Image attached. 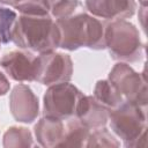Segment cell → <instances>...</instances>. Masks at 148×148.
<instances>
[{
	"label": "cell",
	"mask_w": 148,
	"mask_h": 148,
	"mask_svg": "<svg viewBox=\"0 0 148 148\" xmlns=\"http://www.w3.org/2000/svg\"><path fill=\"white\" fill-rule=\"evenodd\" d=\"M10 42L22 50L50 52L59 47L60 31L51 15H20L14 22Z\"/></svg>",
	"instance_id": "obj_1"
},
{
	"label": "cell",
	"mask_w": 148,
	"mask_h": 148,
	"mask_svg": "<svg viewBox=\"0 0 148 148\" xmlns=\"http://www.w3.org/2000/svg\"><path fill=\"white\" fill-rule=\"evenodd\" d=\"M60 31L59 47L75 51L81 47L104 50V23L87 13H74L71 16L56 20Z\"/></svg>",
	"instance_id": "obj_2"
},
{
	"label": "cell",
	"mask_w": 148,
	"mask_h": 148,
	"mask_svg": "<svg viewBox=\"0 0 148 148\" xmlns=\"http://www.w3.org/2000/svg\"><path fill=\"white\" fill-rule=\"evenodd\" d=\"M105 49L112 59L121 62H136L143 58V44L138 28L124 20H110L104 23Z\"/></svg>",
	"instance_id": "obj_3"
},
{
	"label": "cell",
	"mask_w": 148,
	"mask_h": 148,
	"mask_svg": "<svg viewBox=\"0 0 148 148\" xmlns=\"http://www.w3.org/2000/svg\"><path fill=\"white\" fill-rule=\"evenodd\" d=\"M109 121L111 130L123 140L125 147L146 146L147 108L124 101L117 108L109 110Z\"/></svg>",
	"instance_id": "obj_4"
},
{
	"label": "cell",
	"mask_w": 148,
	"mask_h": 148,
	"mask_svg": "<svg viewBox=\"0 0 148 148\" xmlns=\"http://www.w3.org/2000/svg\"><path fill=\"white\" fill-rule=\"evenodd\" d=\"M83 94L69 82L49 86L43 96L44 116L59 118L61 120L75 117L79 101Z\"/></svg>",
	"instance_id": "obj_5"
},
{
	"label": "cell",
	"mask_w": 148,
	"mask_h": 148,
	"mask_svg": "<svg viewBox=\"0 0 148 148\" xmlns=\"http://www.w3.org/2000/svg\"><path fill=\"white\" fill-rule=\"evenodd\" d=\"M108 80L117 88L125 101L147 108V81L143 73H138L127 62L120 61L110 71Z\"/></svg>",
	"instance_id": "obj_6"
},
{
	"label": "cell",
	"mask_w": 148,
	"mask_h": 148,
	"mask_svg": "<svg viewBox=\"0 0 148 148\" xmlns=\"http://www.w3.org/2000/svg\"><path fill=\"white\" fill-rule=\"evenodd\" d=\"M38 72L36 81L44 86L69 82L73 74L72 58L61 52L50 51L38 53Z\"/></svg>",
	"instance_id": "obj_7"
},
{
	"label": "cell",
	"mask_w": 148,
	"mask_h": 148,
	"mask_svg": "<svg viewBox=\"0 0 148 148\" xmlns=\"http://www.w3.org/2000/svg\"><path fill=\"white\" fill-rule=\"evenodd\" d=\"M38 54L29 50H15L0 58V67L14 81H36L38 72Z\"/></svg>",
	"instance_id": "obj_8"
},
{
	"label": "cell",
	"mask_w": 148,
	"mask_h": 148,
	"mask_svg": "<svg viewBox=\"0 0 148 148\" xmlns=\"http://www.w3.org/2000/svg\"><path fill=\"white\" fill-rule=\"evenodd\" d=\"M9 110L16 121L30 124L39 113L38 97L29 86L18 83L9 94Z\"/></svg>",
	"instance_id": "obj_9"
},
{
	"label": "cell",
	"mask_w": 148,
	"mask_h": 148,
	"mask_svg": "<svg viewBox=\"0 0 148 148\" xmlns=\"http://www.w3.org/2000/svg\"><path fill=\"white\" fill-rule=\"evenodd\" d=\"M87 10L95 17L110 20L132 17L136 9L134 0H86Z\"/></svg>",
	"instance_id": "obj_10"
},
{
	"label": "cell",
	"mask_w": 148,
	"mask_h": 148,
	"mask_svg": "<svg viewBox=\"0 0 148 148\" xmlns=\"http://www.w3.org/2000/svg\"><path fill=\"white\" fill-rule=\"evenodd\" d=\"M75 117L89 130L104 127L109 120V109L102 105L94 96L83 95L79 101Z\"/></svg>",
	"instance_id": "obj_11"
},
{
	"label": "cell",
	"mask_w": 148,
	"mask_h": 148,
	"mask_svg": "<svg viewBox=\"0 0 148 148\" xmlns=\"http://www.w3.org/2000/svg\"><path fill=\"white\" fill-rule=\"evenodd\" d=\"M34 132L42 147H60L65 134V123L59 118L43 116L35 125Z\"/></svg>",
	"instance_id": "obj_12"
},
{
	"label": "cell",
	"mask_w": 148,
	"mask_h": 148,
	"mask_svg": "<svg viewBox=\"0 0 148 148\" xmlns=\"http://www.w3.org/2000/svg\"><path fill=\"white\" fill-rule=\"evenodd\" d=\"M90 131L76 117L69 118L65 124V134L60 147H86Z\"/></svg>",
	"instance_id": "obj_13"
},
{
	"label": "cell",
	"mask_w": 148,
	"mask_h": 148,
	"mask_svg": "<svg viewBox=\"0 0 148 148\" xmlns=\"http://www.w3.org/2000/svg\"><path fill=\"white\" fill-rule=\"evenodd\" d=\"M92 96L109 110L117 108L125 101L121 94L109 80H98L95 84Z\"/></svg>",
	"instance_id": "obj_14"
},
{
	"label": "cell",
	"mask_w": 148,
	"mask_h": 148,
	"mask_svg": "<svg viewBox=\"0 0 148 148\" xmlns=\"http://www.w3.org/2000/svg\"><path fill=\"white\" fill-rule=\"evenodd\" d=\"M34 146L31 132L22 126H12L3 134V147H31Z\"/></svg>",
	"instance_id": "obj_15"
},
{
	"label": "cell",
	"mask_w": 148,
	"mask_h": 148,
	"mask_svg": "<svg viewBox=\"0 0 148 148\" xmlns=\"http://www.w3.org/2000/svg\"><path fill=\"white\" fill-rule=\"evenodd\" d=\"M120 142L105 128H96L89 133L86 147H119Z\"/></svg>",
	"instance_id": "obj_16"
},
{
	"label": "cell",
	"mask_w": 148,
	"mask_h": 148,
	"mask_svg": "<svg viewBox=\"0 0 148 148\" xmlns=\"http://www.w3.org/2000/svg\"><path fill=\"white\" fill-rule=\"evenodd\" d=\"M49 13L52 18L59 20L71 16L77 9L79 0H47Z\"/></svg>",
	"instance_id": "obj_17"
},
{
	"label": "cell",
	"mask_w": 148,
	"mask_h": 148,
	"mask_svg": "<svg viewBox=\"0 0 148 148\" xmlns=\"http://www.w3.org/2000/svg\"><path fill=\"white\" fill-rule=\"evenodd\" d=\"M13 7L21 15H50L47 0H16Z\"/></svg>",
	"instance_id": "obj_18"
},
{
	"label": "cell",
	"mask_w": 148,
	"mask_h": 148,
	"mask_svg": "<svg viewBox=\"0 0 148 148\" xmlns=\"http://www.w3.org/2000/svg\"><path fill=\"white\" fill-rule=\"evenodd\" d=\"M16 13L13 9L0 6V42L7 44L12 39V29L16 20Z\"/></svg>",
	"instance_id": "obj_19"
},
{
	"label": "cell",
	"mask_w": 148,
	"mask_h": 148,
	"mask_svg": "<svg viewBox=\"0 0 148 148\" xmlns=\"http://www.w3.org/2000/svg\"><path fill=\"white\" fill-rule=\"evenodd\" d=\"M9 89H10L9 80L2 72H0V96L6 95L9 91Z\"/></svg>",
	"instance_id": "obj_20"
},
{
	"label": "cell",
	"mask_w": 148,
	"mask_h": 148,
	"mask_svg": "<svg viewBox=\"0 0 148 148\" xmlns=\"http://www.w3.org/2000/svg\"><path fill=\"white\" fill-rule=\"evenodd\" d=\"M15 2H16V0H0V3H3V5H9V6H13Z\"/></svg>",
	"instance_id": "obj_21"
},
{
	"label": "cell",
	"mask_w": 148,
	"mask_h": 148,
	"mask_svg": "<svg viewBox=\"0 0 148 148\" xmlns=\"http://www.w3.org/2000/svg\"><path fill=\"white\" fill-rule=\"evenodd\" d=\"M139 2H140V5H141V6L147 7V2H148V0H139Z\"/></svg>",
	"instance_id": "obj_22"
},
{
	"label": "cell",
	"mask_w": 148,
	"mask_h": 148,
	"mask_svg": "<svg viewBox=\"0 0 148 148\" xmlns=\"http://www.w3.org/2000/svg\"><path fill=\"white\" fill-rule=\"evenodd\" d=\"M0 46H1V42H0Z\"/></svg>",
	"instance_id": "obj_23"
}]
</instances>
